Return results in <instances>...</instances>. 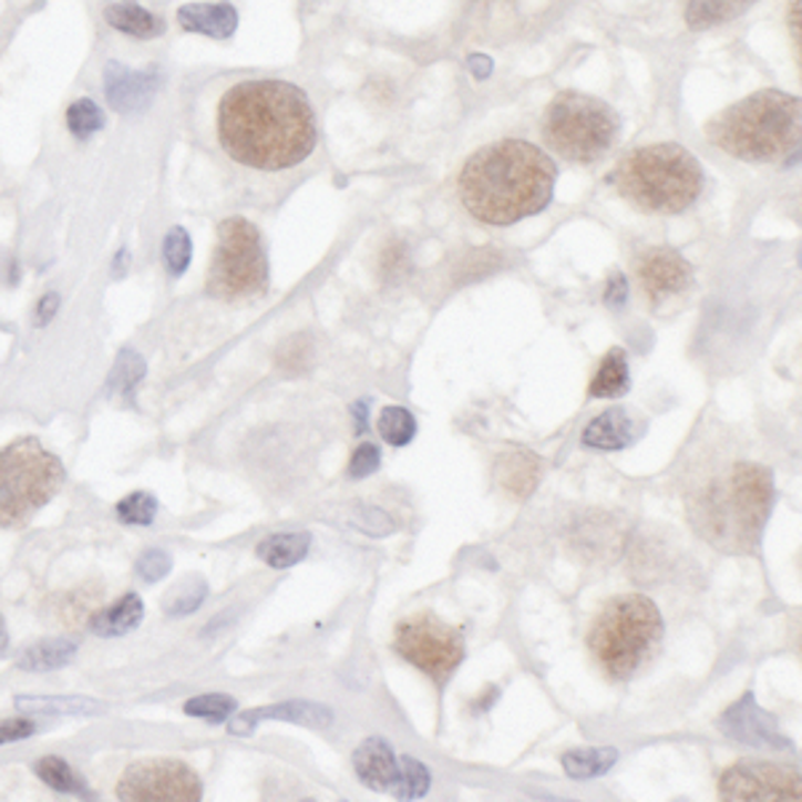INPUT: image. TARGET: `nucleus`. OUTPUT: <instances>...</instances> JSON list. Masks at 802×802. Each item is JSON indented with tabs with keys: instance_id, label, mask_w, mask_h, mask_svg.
<instances>
[{
	"instance_id": "obj_1",
	"label": "nucleus",
	"mask_w": 802,
	"mask_h": 802,
	"mask_svg": "<svg viewBox=\"0 0 802 802\" xmlns=\"http://www.w3.org/2000/svg\"><path fill=\"white\" fill-rule=\"evenodd\" d=\"M217 140L230 161L249 169H289L316 147L313 107L295 83L238 81L217 102Z\"/></svg>"
},
{
	"instance_id": "obj_2",
	"label": "nucleus",
	"mask_w": 802,
	"mask_h": 802,
	"mask_svg": "<svg viewBox=\"0 0 802 802\" xmlns=\"http://www.w3.org/2000/svg\"><path fill=\"white\" fill-rule=\"evenodd\" d=\"M773 471L726 450H707L685 471L690 525L720 552L752 554L773 508Z\"/></svg>"
},
{
	"instance_id": "obj_3",
	"label": "nucleus",
	"mask_w": 802,
	"mask_h": 802,
	"mask_svg": "<svg viewBox=\"0 0 802 802\" xmlns=\"http://www.w3.org/2000/svg\"><path fill=\"white\" fill-rule=\"evenodd\" d=\"M556 164L541 147L503 140L465 161L457 191L471 217L487 225H514L548 206Z\"/></svg>"
},
{
	"instance_id": "obj_4",
	"label": "nucleus",
	"mask_w": 802,
	"mask_h": 802,
	"mask_svg": "<svg viewBox=\"0 0 802 802\" xmlns=\"http://www.w3.org/2000/svg\"><path fill=\"white\" fill-rule=\"evenodd\" d=\"M802 110L792 94L765 89L717 113L707 137L722 153L752 164L789 158L800 147Z\"/></svg>"
},
{
	"instance_id": "obj_5",
	"label": "nucleus",
	"mask_w": 802,
	"mask_h": 802,
	"mask_svg": "<svg viewBox=\"0 0 802 802\" xmlns=\"http://www.w3.org/2000/svg\"><path fill=\"white\" fill-rule=\"evenodd\" d=\"M618 193L650 215H679L703 191V169L688 147L675 142L637 147L613 172Z\"/></svg>"
},
{
	"instance_id": "obj_6",
	"label": "nucleus",
	"mask_w": 802,
	"mask_h": 802,
	"mask_svg": "<svg viewBox=\"0 0 802 802\" xmlns=\"http://www.w3.org/2000/svg\"><path fill=\"white\" fill-rule=\"evenodd\" d=\"M664 642V618L656 602L624 594L607 602L588 631V650L607 677L631 679L656 658Z\"/></svg>"
},
{
	"instance_id": "obj_7",
	"label": "nucleus",
	"mask_w": 802,
	"mask_h": 802,
	"mask_svg": "<svg viewBox=\"0 0 802 802\" xmlns=\"http://www.w3.org/2000/svg\"><path fill=\"white\" fill-rule=\"evenodd\" d=\"M64 465L38 439L0 450V529L24 527L60 493Z\"/></svg>"
},
{
	"instance_id": "obj_8",
	"label": "nucleus",
	"mask_w": 802,
	"mask_h": 802,
	"mask_svg": "<svg viewBox=\"0 0 802 802\" xmlns=\"http://www.w3.org/2000/svg\"><path fill=\"white\" fill-rule=\"evenodd\" d=\"M620 119L607 102L580 92H562L543 119V140L570 164H594L616 145Z\"/></svg>"
},
{
	"instance_id": "obj_9",
	"label": "nucleus",
	"mask_w": 802,
	"mask_h": 802,
	"mask_svg": "<svg viewBox=\"0 0 802 802\" xmlns=\"http://www.w3.org/2000/svg\"><path fill=\"white\" fill-rule=\"evenodd\" d=\"M206 289L228 302L257 297L268 289V257L260 230L249 219L230 217L219 225Z\"/></svg>"
},
{
	"instance_id": "obj_10",
	"label": "nucleus",
	"mask_w": 802,
	"mask_h": 802,
	"mask_svg": "<svg viewBox=\"0 0 802 802\" xmlns=\"http://www.w3.org/2000/svg\"><path fill=\"white\" fill-rule=\"evenodd\" d=\"M393 648L433 682L442 685L452 677L465 656L463 637L433 616H412L401 620L393 634Z\"/></svg>"
},
{
	"instance_id": "obj_11",
	"label": "nucleus",
	"mask_w": 802,
	"mask_h": 802,
	"mask_svg": "<svg viewBox=\"0 0 802 802\" xmlns=\"http://www.w3.org/2000/svg\"><path fill=\"white\" fill-rule=\"evenodd\" d=\"M200 779L179 760H155L134 762L128 771L121 775L119 800L132 802H196L200 800Z\"/></svg>"
},
{
	"instance_id": "obj_12",
	"label": "nucleus",
	"mask_w": 802,
	"mask_h": 802,
	"mask_svg": "<svg viewBox=\"0 0 802 802\" xmlns=\"http://www.w3.org/2000/svg\"><path fill=\"white\" fill-rule=\"evenodd\" d=\"M720 798L739 802H800V773L794 768L775 765V762H736L722 773Z\"/></svg>"
},
{
	"instance_id": "obj_13",
	"label": "nucleus",
	"mask_w": 802,
	"mask_h": 802,
	"mask_svg": "<svg viewBox=\"0 0 802 802\" xmlns=\"http://www.w3.org/2000/svg\"><path fill=\"white\" fill-rule=\"evenodd\" d=\"M637 276L652 302L682 295L693 284V268L675 249H648L637 260Z\"/></svg>"
},
{
	"instance_id": "obj_14",
	"label": "nucleus",
	"mask_w": 802,
	"mask_h": 802,
	"mask_svg": "<svg viewBox=\"0 0 802 802\" xmlns=\"http://www.w3.org/2000/svg\"><path fill=\"white\" fill-rule=\"evenodd\" d=\"M356 775L374 792H399L401 757L393 754L391 743L383 739H370L353 752Z\"/></svg>"
},
{
	"instance_id": "obj_15",
	"label": "nucleus",
	"mask_w": 802,
	"mask_h": 802,
	"mask_svg": "<svg viewBox=\"0 0 802 802\" xmlns=\"http://www.w3.org/2000/svg\"><path fill=\"white\" fill-rule=\"evenodd\" d=\"M265 720H281V722H292V726H306V728H329L332 726L335 717H332V711H329L327 707H321V703L287 701V703H276V707L244 711V714H238L236 720L230 722V733L247 736Z\"/></svg>"
},
{
	"instance_id": "obj_16",
	"label": "nucleus",
	"mask_w": 802,
	"mask_h": 802,
	"mask_svg": "<svg viewBox=\"0 0 802 802\" xmlns=\"http://www.w3.org/2000/svg\"><path fill=\"white\" fill-rule=\"evenodd\" d=\"M722 726H726L722 730H726L728 736H733V739L741 743H749V747H775V749L789 747V741L775 733L773 717H768L765 711L757 707L752 696H747L741 703H736V707L722 717Z\"/></svg>"
},
{
	"instance_id": "obj_17",
	"label": "nucleus",
	"mask_w": 802,
	"mask_h": 802,
	"mask_svg": "<svg viewBox=\"0 0 802 802\" xmlns=\"http://www.w3.org/2000/svg\"><path fill=\"white\" fill-rule=\"evenodd\" d=\"M639 425L624 407H613V410L602 412L599 418H594L592 423L586 425L584 448L588 450H602V452H618L626 450L629 444L637 442Z\"/></svg>"
},
{
	"instance_id": "obj_18",
	"label": "nucleus",
	"mask_w": 802,
	"mask_h": 802,
	"mask_svg": "<svg viewBox=\"0 0 802 802\" xmlns=\"http://www.w3.org/2000/svg\"><path fill=\"white\" fill-rule=\"evenodd\" d=\"M179 24L191 32H200V35L217 38L225 41L238 28L236 9L228 3H191L177 11Z\"/></svg>"
},
{
	"instance_id": "obj_19",
	"label": "nucleus",
	"mask_w": 802,
	"mask_h": 802,
	"mask_svg": "<svg viewBox=\"0 0 802 802\" xmlns=\"http://www.w3.org/2000/svg\"><path fill=\"white\" fill-rule=\"evenodd\" d=\"M105 83H107L105 92L110 105L121 110V113H126V110H140L153 96L151 75L132 73V70L121 68L119 62L110 64V70L105 73Z\"/></svg>"
},
{
	"instance_id": "obj_20",
	"label": "nucleus",
	"mask_w": 802,
	"mask_h": 802,
	"mask_svg": "<svg viewBox=\"0 0 802 802\" xmlns=\"http://www.w3.org/2000/svg\"><path fill=\"white\" fill-rule=\"evenodd\" d=\"M541 479V461L533 452L514 450L497 461V482L506 493L516 497H529Z\"/></svg>"
},
{
	"instance_id": "obj_21",
	"label": "nucleus",
	"mask_w": 802,
	"mask_h": 802,
	"mask_svg": "<svg viewBox=\"0 0 802 802\" xmlns=\"http://www.w3.org/2000/svg\"><path fill=\"white\" fill-rule=\"evenodd\" d=\"M142 616H145V607H142V599L137 594H124L115 605L105 607V610L94 613L89 626L96 637H121V634L134 631L140 626Z\"/></svg>"
},
{
	"instance_id": "obj_22",
	"label": "nucleus",
	"mask_w": 802,
	"mask_h": 802,
	"mask_svg": "<svg viewBox=\"0 0 802 802\" xmlns=\"http://www.w3.org/2000/svg\"><path fill=\"white\" fill-rule=\"evenodd\" d=\"M308 548H310L308 533H276L257 543V556H260L265 565L276 567V570H287V567L306 559Z\"/></svg>"
},
{
	"instance_id": "obj_23",
	"label": "nucleus",
	"mask_w": 802,
	"mask_h": 802,
	"mask_svg": "<svg viewBox=\"0 0 802 802\" xmlns=\"http://www.w3.org/2000/svg\"><path fill=\"white\" fill-rule=\"evenodd\" d=\"M629 383L631 374H629V359H626V351L613 348V351L602 359L588 393H592L594 399H618L629 391Z\"/></svg>"
},
{
	"instance_id": "obj_24",
	"label": "nucleus",
	"mask_w": 802,
	"mask_h": 802,
	"mask_svg": "<svg viewBox=\"0 0 802 802\" xmlns=\"http://www.w3.org/2000/svg\"><path fill=\"white\" fill-rule=\"evenodd\" d=\"M105 19L115 30L128 32V35L134 38H155L164 32V22H161L158 17H153L151 11L142 9V6L132 3V0L107 6Z\"/></svg>"
},
{
	"instance_id": "obj_25",
	"label": "nucleus",
	"mask_w": 802,
	"mask_h": 802,
	"mask_svg": "<svg viewBox=\"0 0 802 802\" xmlns=\"http://www.w3.org/2000/svg\"><path fill=\"white\" fill-rule=\"evenodd\" d=\"M754 0H688V24L690 30H709L717 24L733 22Z\"/></svg>"
},
{
	"instance_id": "obj_26",
	"label": "nucleus",
	"mask_w": 802,
	"mask_h": 802,
	"mask_svg": "<svg viewBox=\"0 0 802 802\" xmlns=\"http://www.w3.org/2000/svg\"><path fill=\"white\" fill-rule=\"evenodd\" d=\"M78 648L73 642H64V639H49V642L32 645L19 656L17 666L24 671H54L68 666L75 658Z\"/></svg>"
},
{
	"instance_id": "obj_27",
	"label": "nucleus",
	"mask_w": 802,
	"mask_h": 802,
	"mask_svg": "<svg viewBox=\"0 0 802 802\" xmlns=\"http://www.w3.org/2000/svg\"><path fill=\"white\" fill-rule=\"evenodd\" d=\"M618 762V752L613 747L602 749H573V752L562 754V768L573 779H597V775L607 773Z\"/></svg>"
},
{
	"instance_id": "obj_28",
	"label": "nucleus",
	"mask_w": 802,
	"mask_h": 802,
	"mask_svg": "<svg viewBox=\"0 0 802 802\" xmlns=\"http://www.w3.org/2000/svg\"><path fill=\"white\" fill-rule=\"evenodd\" d=\"M378 429H380V436L385 439V444H391V448H407V444L415 439L418 423H415V418H412V412H407L404 407L393 404V407H385V410L380 412Z\"/></svg>"
},
{
	"instance_id": "obj_29",
	"label": "nucleus",
	"mask_w": 802,
	"mask_h": 802,
	"mask_svg": "<svg viewBox=\"0 0 802 802\" xmlns=\"http://www.w3.org/2000/svg\"><path fill=\"white\" fill-rule=\"evenodd\" d=\"M35 773L41 775L43 784H49L54 792L62 794H86L89 789L78 779L73 768L68 762L60 760V757H43L41 762L35 765Z\"/></svg>"
},
{
	"instance_id": "obj_30",
	"label": "nucleus",
	"mask_w": 802,
	"mask_h": 802,
	"mask_svg": "<svg viewBox=\"0 0 802 802\" xmlns=\"http://www.w3.org/2000/svg\"><path fill=\"white\" fill-rule=\"evenodd\" d=\"M431 789V773L423 762H418L415 757H401V781L397 798L401 800H420L425 798Z\"/></svg>"
},
{
	"instance_id": "obj_31",
	"label": "nucleus",
	"mask_w": 802,
	"mask_h": 802,
	"mask_svg": "<svg viewBox=\"0 0 802 802\" xmlns=\"http://www.w3.org/2000/svg\"><path fill=\"white\" fill-rule=\"evenodd\" d=\"M105 126V115L102 110L94 105L92 100H78L68 110V128L75 134L78 140L92 137L94 132Z\"/></svg>"
},
{
	"instance_id": "obj_32",
	"label": "nucleus",
	"mask_w": 802,
	"mask_h": 802,
	"mask_svg": "<svg viewBox=\"0 0 802 802\" xmlns=\"http://www.w3.org/2000/svg\"><path fill=\"white\" fill-rule=\"evenodd\" d=\"M236 707L238 703L233 701L230 696L209 693V696L191 698V701L185 703V714L200 717V720H209V722H225L233 711H236Z\"/></svg>"
},
{
	"instance_id": "obj_33",
	"label": "nucleus",
	"mask_w": 802,
	"mask_h": 802,
	"mask_svg": "<svg viewBox=\"0 0 802 802\" xmlns=\"http://www.w3.org/2000/svg\"><path fill=\"white\" fill-rule=\"evenodd\" d=\"M155 511H158V503H155V497L151 493H132L115 506V514H119L121 522L137 527L151 525L155 520Z\"/></svg>"
},
{
	"instance_id": "obj_34",
	"label": "nucleus",
	"mask_w": 802,
	"mask_h": 802,
	"mask_svg": "<svg viewBox=\"0 0 802 802\" xmlns=\"http://www.w3.org/2000/svg\"><path fill=\"white\" fill-rule=\"evenodd\" d=\"M191 236L183 228H172L164 238V260L172 276H183L191 265Z\"/></svg>"
},
{
	"instance_id": "obj_35",
	"label": "nucleus",
	"mask_w": 802,
	"mask_h": 802,
	"mask_svg": "<svg viewBox=\"0 0 802 802\" xmlns=\"http://www.w3.org/2000/svg\"><path fill=\"white\" fill-rule=\"evenodd\" d=\"M17 707L24 711H68V714H81V711H96L100 703L89 698H17Z\"/></svg>"
},
{
	"instance_id": "obj_36",
	"label": "nucleus",
	"mask_w": 802,
	"mask_h": 802,
	"mask_svg": "<svg viewBox=\"0 0 802 802\" xmlns=\"http://www.w3.org/2000/svg\"><path fill=\"white\" fill-rule=\"evenodd\" d=\"M278 367L284 372H300L308 370L310 361H313V342H310L306 335H297V338H289L278 351Z\"/></svg>"
},
{
	"instance_id": "obj_37",
	"label": "nucleus",
	"mask_w": 802,
	"mask_h": 802,
	"mask_svg": "<svg viewBox=\"0 0 802 802\" xmlns=\"http://www.w3.org/2000/svg\"><path fill=\"white\" fill-rule=\"evenodd\" d=\"M145 374V361L137 351H124L115 361V370L110 374L107 385L110 391H119V388H132L137 380Z\"/></svg>"
},
{
	"instance_id": "obj_38",
	"label": "nucleus",
	"mask_w": 802,
	"mask_h": 802,
	"mask_svg": "<svg viewBox=\"0 0 802 802\" xmlns=\"http://www.w3.org/2000/svg\"><path fill=\"white\" fill-rule=\"evenodd\" d=\"M410 270V249L404 241H391L380 257V274L385 281H401Z\"/></svg>"
},
{
	"instance_id": "obj_39",
	"label": "nucleus",
	"mask_w": 802,
	"mask_h": 802,
	"mask_svg": "<svg viewBox=\"0 0 802 802\" xmlns=\"http://www.w3.org/2000/svg\"><path fill=\"white\" fill-rule=\"evenodd\" d=\"M169 573H172L169 554H164V552H158V548H155V552H147V554L140 556V562H137L140 578H145V580H151V584H155V580L166 578Z\"/></svg>"
},
{
	"instance_id": "obj_40",
	"label": "nucleus",
	"mask_w": 802,
	"mask_h": 802,
	"mask_svg": "<svg viewBox=\"0 0 802 802\" xmlns=\"http://www.w3.org/2000/svg\"><path fill=\"white\" fill-rule=\"evenodd\" d=\"M380 469V450L374 444H361L356 448L351 463H348V476L364 479Z\"/></svg>"
},
{
	"instance_id": "obj_41",
	"label": "nucleus",
	"mask_w": 802,
	"mask_h": 802,
	"mask_svg": "<svg viewBox=\"0 0 802 802\" xmlns=\"http://www.w3.org/2000/svg\"><path fill=\"white\" fill-rule=\"evenodd\" d=\"M204 597H206L204 584H196V592H193V588H183L177 597H169L172 602H166V613H172V616H187V613L198 610Z\"/></svg>"
},
{
	"instance_id": "obj_42",
	"label": "nucleus",
	"mask_w": 802,
	"mask_h": 802,
	"mask_svg": "<svg viewBox=\"0 0 802 802\" xmlns=\"http://www.w3.org/2000/svg\"><path fill=\"white\" fill-rule=\"evenodd\" d=\"M94 599H96V597H92V592H89V588H81V592H78V594H70V597H64V602H62V613H60L62 624H64V620H75V618L81 620V618H86L89 613H92Z\"/></svg>"
},
{
	"instance_id": "obj_43",
	"label": "nucleus",
	"mask_w": 802,
	"mask_h": 802,
	"mask_svg": "<svg viewBox=\"0 0 802 802\" xmlns=\"http://www.w3.org/2000/svg\"><path fill=\"white\" fill-rule=\"evenodd\" d=\"M35 730H38V726L30 720H6V722H0V743H14V741L30 739Z\"/></svg>"
},
{
	"instance_id": "obj_44",
	"label": "nucleus",
	"mask_w": 802,
	"mask_h": 802,
	"mask_svg": "<svg viewBox=\"0 0 802 802\" xmlns=\"http://www.w3.org/2000/svg\"><path fill=\"white\" fill-rule=\"evenodd\" d=\"M626 295H629V287H626V278L624 276H613L610 284H607V292H605V300L607 306H624L626 302Z\"/></svg>"
},
{
	"instance_id": "obj_45",
	"label": "nucleus",
	"mask_w": 802,
	"mask_h": 802,
	"mask_svg": "<svg viewBox=\"0 0 802 802\" xmlns=\"http://www.w3.org/2000/svg\"><path fill=\"white\" fill-rule=\"evenodd\" d=\"M56 310H60V295H47L41 300V306H38L35 321H38V325H49V321L54 319Z\"/></svg>"
},
{
	"instance_id": "obj_46",
	"label": "nucleus",
	"mask_w": 802,
	"mask_h": 802,
	"mask_svg": "<svg viewBox=\"0 0 802 802\" xmlns=\"http://www.w3.org/2000/svg\"><path fill=\"white\" fill-rule=\"evenodd\" d=\"M469 64H471V70H474L479 78H484L490 73V70H493V62H490L487 56H471Z\"/></svg>"
},
{
	"instance_id": "obj_47",
	"label": "nucleus",
	"mask_w": 802,
	"mask_h": 802,
	"mask_svg": "<svg viewBox=\"0 0 802 802\" xmlns=\"http://www.w3.org/2000/svg\"><path fill=\"white\" fill-rule=\"evenodd\" d=\"M9 650V629H6V620L0 616V656H6Z\"/></svg>"
}]
</instances>
